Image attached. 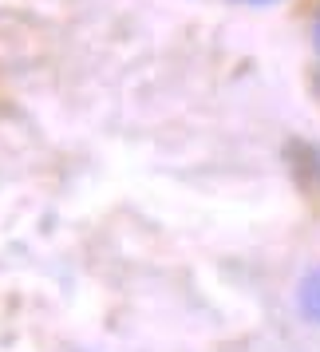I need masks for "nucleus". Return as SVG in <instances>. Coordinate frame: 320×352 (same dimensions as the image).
<instances>
[{
  "instance_id": "obj_1",
  "label": "nucleus",
  "mask_w": 320,
  "mask_h": 352,
  "mask_svg": "<svg viewBox=\"0 0 320 352\" xmlns=\"http://www.w3.org/2000/svg\"><path fill=\"white\" fill-rule=\"evenodd\" d=\"M285 162L293 170V178H297V186L308 198H320V146L304 143V139H293L285 146Z\"/></svg>"
},
{
  "instance_id": "obj_2",
  "label": "nucleus",
  "mask_w": 320,
  "mask_h": 352,
  "mask_svg": "<svg viewBox=\"0 0 320 352\" xmlns=\"http://www.w3.org/2000/svg\"><path fill=\"white\" fill-rule=\"evenodd\" d=\"M297 305H301L304 320L320 324V265H312V270L301 277V289H297Z\"/></svg>"
},
{
  "instance_id": "obj_3",
  "label": "nucleus",
  "mask_w": 320,
  "mask_h": 352,
  "mask_svg": "<svg viewBox=\"0 0 320 352\" xmlns=\"http://www.w3.org/2000/svg\"><path fill=\"white\" fill-rule=\"evenodd\" d=\"M312 48H317V52H320V16H317V20H312Z\"/></svg>"
},
{
  "instance_id": "obj_4",
  "label": "nucleus",
  "mask_w": 320,
  "mask_h": 352,
  "mask_svg": "<svg viewBox=\"0 0 320 352\" xmlns=\"http://www.w3.org/2000/svg\"><path fill=\"white\" fill-rule=\"evenodd\" d=\"M312 87H317V96H320V72H317V76H312Z\"/></svg>"
},
{
  "instance_id": "obj_5",
  "label": "nucleus",
  "mask_w": 320,
  "mask_h": 352,
  "mask_svg": "<svg viewBox=\"0 0 320 352\" xmlns=\"http://www.w3.org/2000/svg\"><path fill=\"white\" fill-rule=\"evenodd\" d=\"M245 4H265V0H245Z\"/></svg>"
}]
</instances>
